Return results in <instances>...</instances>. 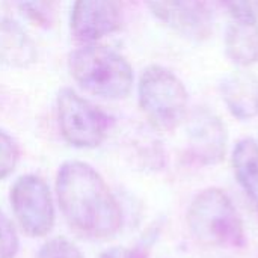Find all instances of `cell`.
I'll return each instance as SVG.
<instances>
[{"label":"cell","instance_id":"6da1fadb","mask_svg":"<svg viewBox=\"0 0 258 258\" xmlns=\"http://www.w3.org/2000/svg\"><path fill=\"white\" fill-rule=\"evenodd\" d=\"M60 210L71 227L92 239H109L122 227L121 207L101 178L88 163L65 162L56 177Z\"/></svg>","mask_w":258,"mask_h":258},{"label":"cell","instance_id":"7a4b0ae2","mask_svg":"<svg viewBox=\"0 0 258 258\" xmlns=\"http://www.w3.org/2000/svg\"><path fill=\"white\" fill-rule=\"evenodd\" d=\"M68 67L76 83L86 92L104 98H125L135 82L128 60L113 48L86 44L70 54Z\"/></svg>","mask_w":258,"mask_h":258},{"label":"cell","instance_id":"3957f363","mask_svg":"<svg viewBox=\"0 0 258 258\" xmlns=\"http://www.w3.org/2000/svg\"><path fill=\"white\" fill-rule=\"evenodd\" d=\"M187 225L194 239L209 248H243L246 234L233 200L218 187L200 192L187 210Z\"/></svg>","mask_w":258,"mask_h":258},{"label":"cell","instance_id":"277c9868","mask_svg":"<svg viewBox=\"0 0 258 258\" xmlns=\"http://www.w3.org/2000/svg\"><path fill=\"white\" fill-rule=\"evenodd\" d=\"M138 94L144 115L159 132H172L187 118L189 92L184 83L165 67L145 68Z\"/></svg>","mask_w":258,"mask_h":258},{"label":"cell","instance_id":"5b68a950","mask_svg":"<svg viewBox=\"0 0 258 258\" xmlns=\"http://www.w3.org/2000/svg\"><path fill=\"white\" fill-rule=\"evenodd\" d=\"M57 119L63 139L76 148L98 147L110 127L109 115L71 88L57 95Z\"/></svg>","mask_w":258,"mask_h":258},{"label":"cell","instance_id":"8992f818","mask_svg":"<svg viewBox=\"0 0 258 258\" xmlns=\"http://www.w3.org/2000/svg\"><path fill=\"white\" fill-rule=\"evenodd\" d=\"M11 206L29 237H42L51 231L54 209L50 189L41 177L33 174L20 177L11 189Z\"/></svg>","mask_w":258,"mask_h":258},{"label":"cell","instance_id":"52a82bcc","mask_svg":"<svg viewBox=\"0 0 258 258\" xmlns=\"http://www.w3.org/2000/svg\"><path fill=\"white\" fill-rule=\"evenodd\" d=\"M150 12L183 38L201 42L213 33V14L206 0H145Z\"/></svg>","mask_w":258,"mask_h":258},{"label":"cell","instance_id":"ba28073f","mask_svg":"<svg viewBox=\"0 0 258 258\" xmlns=\"http://www.w3.org/2000/svg\"><path fill=\"white\" fill-rule=\"evenodd\" d=\"M228 132L224 121L207 107H197L187 115V153L201 166H213L224 160Z\"/></svg>","mask_w":258,"mask_h":258},{"label":"cell","instance_id":"9c48e42d","mask_svg":"<svg viewBox=\"0 0 258 258\" xmlns=\"http://www.w3.org/2000/svg\"><path fill=\"white\" fill-rule=\"evenodd\" d=\"M122 26L121 0H74L70 15L73 36L85 44L115 33Z\"/></svg>","mask_w":258,"mask_h":258},{"label":"cell","instance_id":"30bf717a","mask_svg":"<svg viewBox=\"0 0 258 258\" xmlns=\"http://www.w3.org/2000/svg\"><path fill=\"white\" fill-rule=\"evenodd\" d=\"M221 97L230 113L249 121L258 116V77L248 71H233L219 82Z\"/></svg>","mask_w":258,"mask_h":258},{"label":"cell","instance_id":"8fae6325","mask_svg":"<svg viewBox=\"0 0 258 258\" xmlns=\"http://www.w3.org/2000/svg\"><path fill=\"white\" fill-rule=\"evenodd\" d=\"M38 59L36 47L14 20H0V62L12 68H27Z\"/></svg>","mask_w":258,"mask_h":258},{"label":"cell","instance_id":"7c38bea8","mask_svg":"<svg viewBox=\"0 0 258 258\" xmlns=\"http://www.w3.org/2000/svg\"><path fill=\"white\" fill-rule=\"evenodd\" d=\"M225 53L240 67L258 62V21L233 20L225 32Z\"/></svg>","mask_w":258,"mask_h":258},{"label":"cell","instance_id":"4fadbf2b","mask_svg":"<svg viewBox=\"0 0 258 258\" xmlns=\"http://www.w3.org/2000/svg\"><path fill=\"white\" fill-rule=\"evenodd\" d=\"M233 169L240 187L258 206V142L255 139L243 138L236 144Z\"/></svg>","mask_w":258,"mask_h":258},{"label":"cell","instance_id":"5bb4252c","mask_svg":"<svg viewBox=\"0 0 258 258\" xmlns=\"http://www.w3.org/2000/svg\"><path fill=\"white\" fill-rule=\"evenodd\" d=\"M20 12L39 27H50L59 12L62 0H14Z\"/></svg>","mask_w":258,"mask_h":258},{"label":"cell","instance_id":"9a60e30c","mask_svg":"<svg viewBox=\"0 0 258 258\" xmlns=\"http://www.w3.org/2000/svg\"><path fill=\"white\" fill-rule=\"evenodd\" d=\"M20 159V150L15 141L0 130V180L14 172Z\"/></svg>","mask_w":258,"mask_h":258},{"label":"cell","instance_id":"2e32d148","mask_svg":"<svg viewBox=\"0 0 258 258\" xmlns=\"http://www.w3.org/2000/svg\"><path fill=\"white\" fill-rule=\"evenodd\" d=\"M36 258H85L80 249L67 239L57 237L48 240L38 252Z\"/></svg>","mask_w":258,"mask_h":258},{"label":"cell","instance_id":"e0dca14e","mask_svg":"<svg viewBox=\"0 0 258 258\" xmlns=\"http://www.w3.org/2000/svg\"><path fill=\"white\" fill-rule=\"evenodd\" d=\"M18 236L9 218L0 210V258H14L18 252Z\"/></svg>","mask_w":258,"mask_h":258},{"label":"cell","instance_id":"ac0fdd59","mask_svg":"<svg viewBox=\"0 0 258 258\" xmlns=\"http://www.w3.org/2000/svg\"><path fill=\"white\" fill-rule=\"evenodd\" d=\"M224 5L234 20L258 21V0H224Z\"/></svg>","mask_w":258,"mask_h":258},{"label":"cell","instance_id":"d6986e66","mask_svg":"<svg viewBox=\"0 0 258 258\" xmlns=\"http://www.w3.org/2000/svg\"><path fill=\"white\" fill-rule=\"evenodd\" d=\"M100 258H147V252L142 249L112 248V249L103 252Z\"/></svg>","mask_w":258,"mask_h":258}]
</instances>
